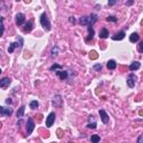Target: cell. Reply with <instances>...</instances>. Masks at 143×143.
<instances>
[{"label": "cell", "instance_id": "11", "mask_svg": "<svg viewBox=\"0 0 143 143\" xmlns=\"http://www.w3.org/2000/svg\"><path fill=\"white\" fill-rule=\"evenodd\" d=\"M124 37H125V31L121 30V31L116 33L114 36H112V39H113V40H122Z\"/></svg>", "mask_w": 143, "mask_h": 143}, {"label": "cell", "instance_id": "33", "mask_svg": "<svg viewBox=\"0 0 143 143\" xmlns=\"http://www.w3.org/2000/svg\"><path fill=\"white\" fill-rule=\"evenodd\" d=\"M133 4H134V0H129L126 2V6H132Z\"/></svg>", "mask_w": 143, "mask_h": 143}, {"label": "cell", "instance_id": "34", "mask_svg": "<svg viewBox=\"0 0 143 143\" xmlns=\"http://www.w3.org/2000/svg\"><path fill=\"white\" fill-rule=\"evenodd\" d=\"M69 21H71L72 22V24H75V18H74V17H69Z\"/></svg>", "mask_w": 143, "mask_h": 143}, {"label": "cell", "instance_id": "4", "mask_svg": "<svg viewBox=\"0 0 143 143\" xmlns=\"http://www.w3.org/2000/svg\"><path fill=\"white\" fill-rule=\"evenodd\" d=\"M136 80H138V78H136L135 75H134L133 73H131L128 76V80H126V84H128L129 87H131V88L134 87V86H135V83H136Z\"/></svg>", "mask_w": 143, "mask_h": 143}, {"label": "cell", "instance_id": "32", "mask_svg": "<svg viewBox=\"0 0 143 143\" xmlns=\"http://www.w3.org/2000/svg\"><path fill=\"white\" fill-rule=\"evenodd\" d=\"M22 123H24V121H22V120H21V119H19V121H18V122H17V126H18V128H20V126H21V124H22Z\"/></svg>", "mask_w": 143, "mask_h": 143}, {"label": "cell", "instance_id": "24", "mask_svg": "<svg viewBox=\"0 0 143 143\" xmlns=\"http://www.w3.org/2000/svg\"><path fill=\"white\" fill-rule=\"evenodd\" d=\"M91 141L93 142V143L100 142V141H101V136H100V135H97V134H93V135L91 136Z\"/></svg>", "mask_w": 143, "mask_h": 143}, {"label": "cell", "instance_id": "15", "mask_svg": "<svg viewBox=\"0 0 143 143\" xmlns=\"http://www.w3.org/2000/svg\"><path fill=\"white\" fill-rule=\"evenodd\" d=\"M108 35H110V33H108L107 28H103V29L101 30V33H100V38L101 39H105V38L108 37Z\"/></svg>", "mask_w": 143, "mask_h": 143}, {"label": "cell", "instance_id": "7", "mask_svg": "<svg viewBox=\"0 0 143 143\" xmlns=\"http://www.w3.org/2000/svg\"><path fill=\"white\" fill-rule=\"evenodd\" d=\"M25 15L24 13H17L16 15V25L17 26H21V25H24L25 24Z\"/></svg>", "mask_w": 143, "mask_h": 143}, {"label": "cell", "instance_id": "35", "mask_svg": "<svg viewBox=\"0 0 143 143\" xmlns=\"http://www.w3.org/2000/svg\"><path fill=\"white\" fill-rule=\"evenodd\" d=\"M11 102H12V101H11L10 99H7V100H6V103H7V104H11Z\"/></svg>", "mask_w": 143, "mask_h": 143}, {"label": "cell", "instance_id": "10", "mask_svg": "<svg viewBox=\"0 0 143 143\" xmlns=\"http://www.w3.org/2000/svg\"><path fill=\"white\" fill-rule=\"evenodd\" d=\"M10 83H11V80L9 77H4L1 81H0V87L1 88L8 87V86L10 85Z\"/></svg>", "mask_w": 143, "mask_h": 143}, {"label": "cell", "instance_id": "6", "mask_svg": "<svg viewBox=\"0 0 143 143\" xmlns=\"http://www.w3.org/2000/svg\"><path fill=\"white\" fill-rule=\"evenodd\" d=\"M34 129H35V122L33 121V119H28L27 121V135H30L33 133Z\"/></svg>", "mask_w": 143, "mask_h": 143}, {"label": "cell", "instance_id": "18", "mask_svg": "<svg viewBox=\"0 0 143 143\" xmlns=\"http://www.w3.org/2000/svg\"><path fill=\"white\" fill-rule=\"evenodd\" d=\"M96 21H97V15H96V13H91V15H89V26L93 27V25Z\"/></svg>", "mask_w": 143, "mask_h": 143}, {"label": "cell", "instance_id": "25", "mask_svg": "<svg viewBox=\"0 0 143 143\" xmlns=\"http://www.w3.org/2000/svg\"><path fill=\"white\" fill-rule=\"evenodd\" d=\"M29 106H30V108H31V110H36V108L39 106V103L36 100L35 101H31V102H30V104H29Z\"/></svg>", "mask_w": 143, "mask_h": 143}, {"label": "cell", "instance_id": "19", "mask_svg": "<svg viewBox=\"0 0 143 143\" xmlns=\"http://www.w3.org/2000/svg\"><path fill=\"white\" fill-rule=\"evenodd\" d=\"M106 66H107V68L108 69H115L116 68V61L115 60H113V59H110L107 61V64H106Z\"/></svg>", "mask_w": 143, "mask_h": 143}, {"label": "cell", "instance_id": "23", "mask_svg": "<svg viewBox=\"0 0 143 143\" xmlns=\"http://www.w3.org/2000/svg\"><path fill=\"white\" fill-rule=\"evenodd\" d=\"M59 69H63V67H61L60 65H58V64H54V65L49 68V71L50 72H56V71H59Z\"/></svg>", "mask_w": 143, "mask_h": 143}, {"label": "cell", "instance_id": "22", "mask_svg": "<svg viewBox=\"0 0 143 143\" xmlns=\"http://www.w3.org/2000/svg\"><path fill=\"white\" fill-rule=\"evenodd\" d=\"M139 38H140L139 34L138 33H133L132 35L130 36V41L131 43H136V41H139Z\"/></svg>", "mask_w": 143, "mask_h": 143}, {"label": "cell", "instance_id": "36", "mask_svg": "<svg viewBox=\"0 0 143 143\" xmlns=\"http://www.w3.org/2000/svg\"><path fill=\"white\" fill-rule=\"evenodd\" d=\"M92 54H93V55H92V58H95V57H96V55H95L96 53H95V52H92Z\"/></svg>", "mask_w": 143, "mask_h": 143}, {"label": "cell", "instance_id": "13", "mask_svg": "<svg viewBox=\"0 0 143 143\" xmlns=\"http://www.w3.org/2000/svg\"><path fill=\"white\" fill-rule=\"evenodd\" d=\"M80 24L83 26H89V16H84L80 19Z\"/></svg>", "mask_w": 143, "mask_h": 143}, {"label": "cell", "instance_id": "9", "mask_svg": "<svg viewBox=\"0 0 143 143\" xmlns=\"http://www.w3.org/2000/svg\"><path fill=\"white\" fill-rule=\"evenodd\" d=\"M99 113H100V115H101V120H102L103 124H107V123H108V120H110V119H108L107 113H106L104 110H100Z\"/></svg>", "mask_w": 143, "mask_h": 143}, {"label": "cell", "instance_id": "5", "mask_svg": "<svg viewBox=\"0 0 143 143\" xmlns=\"http://www.w3.org/2000/svg\"><path fill=\"white\" fill-rule=\"evenodd\" d=\"M0 114H1V116H11V114H12V108L1 106V107H0Z\"/></svg>", "mask_w": 143, "mask_h": 143}, {"label": "cell", "instance_id": "27", "mask_svg": "<svg viewBox=\"0 0 143 143\" xmlns=\"http://www.w3.org/2000/svg\"><path fill=\"white\" fill-rule=\"evenodd\" d=\"M96 122H89L87 124V128L88 129H96Z\"/></svg>", "mask_w": 143, "mask_h": 143}, {"label": "cell", "instance_id": "12", "mask_svg": "<svg viewBox=\"0 0 143 143\" xmlns=\"http://www.w3.org/2000/svg\"><path fill=\"white\" fill-rule=\"evenodd\" d=\"M59 54V48H58L57 46H54L52 47V49H50V56H52V58H56Z\"/></svg>", "mask_w": 143, "mask_h": 143}, {"label": "cell", "instance_id": "26", "mask_svg": "<svg viewBox=\"0 0 143 143\" xmlns=\"http://www.w3.org/2000/svg\"><path fill=\"white\" fill-rule=\"evenodd\" d=\"M106 21H107V22H116L117 18L115 16H108L107 18H106Z\"/></svg>", "mask_w": 143, "mask_h": 143}, {"label": "cell", "instance_id": "21", "mask_svg": "<svg viewBox=\"0 0 143 143\" xmlns=\"http://www.w3.org/2000/svg\"><path fill=\"white\" fill-rule=\"evenodd\" d=\"M31 29H33V21H31V20H30V21H27V24H25L24 31L29 33V31H31Z\"/></svg>", "mask_w": 143, "mask_h": 143}, {"label": "cell", "instance_id": "17", "mask_svg": "<svg viewBox=\"0 0 143 143\" xmlns=\"http://www.w3.org/2000/svg\"><path fill=\"white\" fill-rule=\"evenodd\" d=\"M25 107H26L25 105H21L20 107H19V110L17 111L16 115H17V117H18V119H21V117L25 115Z\"/></svg>", "mask_w": 143, "mask_h": 143}, {"label": "cell", "instance_id": "2", "mask_svg": "<svg viewBox=\"0 0 143 143\" xmlns=\"http://www.w3.org/2000/svg\"><path fill=\"white\" fill-rule=\"evenodd\" d=\"M52 104L54 107H60L63 105V97H61V95L56 94L52 100Z\"/></svg>", "mask_w": 143, "mask_h": 143}, {"label": "cell", "instance_id": "14", "mask_svg": "<svg viewBox=\"0 0 143 143\" xmlns=\"http://www.w3.org/2000/svg\"><path fill=\"white\" fill-rule=\"evenodd\" d=\"M18 45H19V47L21 48V46H22L21 44H18L17 41H16V43H11V44H10V46H9V48H8V53H9V54L13 53V50H15V49L17 48V47H18Z\"/></svg>", "mask_w": 143, "mask_h": 143}, {"label": "cell", "instance_id": "30", "mask_svg": "<svg viewBox=\"0 0 143 143\" xmlns=\"http://www.w3.org/2000/svg\"><path fill=\"white\" fill-rule=\"evenodd\" d=\"M107 5L110 7H113L114 5H116V0H107Z\"/></svg>", "mask_w": 143, "mask_h": 143}, {"label": "cell", "instance_id": "16", "mask_svg": "<svg viewBox=\"0 0 143 143\" xmlns=\"http://www.w3.org/2000/svg\"><path fill=\"white\" fill-rule=\"evenodd\" d=\"M140 67H141V64H140L139 61H133V63L130 65L129 68H130L131 72H134V71H136V69H139Z\"/></svg>", "mask_w": 143, "mask_h": 143}, {"label": "cell", "instance_id": "28", "mask_svg": "<svg viewBox=\"0 0 143 143\" xmlns=\"http://www.w3.org/2000/svg\"><path fill=\"white\" fill-rule=\"evenodd\" d=\"M138 50H139V53H142V54H143V41H140V43H139Z\"/></svg>", "mask_w": 143, "mask_h": 143}, {"label": "cell", "instance_id": "1", "mask_svg": "<svg viewBox=\"0 0 143 143\" xmlns=\"http://www.w3.org/2000/svg\"><path fill=\"white\" fill-rule=\"evenodd\" d=\"M40 25L43 26V28L46 30V31H49V30L52 29V24H50L49 18L47 17L46 12L41 13V16H40Z\"/></svg>", "mask_w": 143, "mask_h": 143}, {"label": "cell", "instance_id": "3", "mask_svg": "<svg viewBox=\"0 0 143 143\" xmlns=\"http://www.w3.org/2000/svg\"><path fill=\"white\" fill-rule=\"evenodd\" d=\"M56 120V114L54 113V112H52V113H49V115L47 116L46 119V126L47 128H52L53 125H54V122Z\"/></svg>", "mask_w": 143, "mask_h": 143}, {"label": "cell", "instance_id": "31", "mask_svg": "<svg viewBox=\"0 0 143 143\" xmlns=\"http://www.w3.org/2000/svg\"><path fill=\"white\" fill-rule=\"evenodd\" d=\"M136 142H138V143H143V134H142V135H140V136H139L138 140H136Z\"/></svg>", "mask_w": 143, "mask_h": 143}, {"label": "cell", "instance_id": "20", "mask_svg": "<svg viewBox=\"0 0 143 143\" xmlns=\"http://www.w3.org/2000/svg\"><path fill=\"white\" fill-rule=\"evenodd\" d=\"M87 30H88V37L86 38V41H91L92 39H93V37H94V29H93V27L92 26H89Z\"/></svg>", "mask_w": 143, "mask_h": 143}, {"label": "cell", "instance_id": "8", "mask_svg": "<svg viewBox=\"0 0 143 143\" xmlns=\"http://www.w3.org/2000/svg\"><path fill=\"white\" fill-rule=\"evenodd\" d=\"M56 74H57V76L59 77L61 81H65V80L68 78V72H67V71L59 69V71H56Z\"/></svg>", "mask_w": 143, "mask_h": 143}, {"label": "cell", "instance_id": "29", "mask_svg": "<svg viewBox=\"0 0 143 143\" xmlns=\"http://www.w3.org/2000/svg\"><path fill=\"white\" fill-rule=\"evenodd\" d=\"M93 68L95 71H101V69H102V65H101V64H95L93 66Z\"/></svg>", "mask_w": 143, "mask_h": 143}]
</instances>
